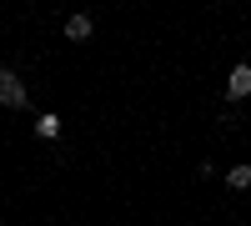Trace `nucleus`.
I'll list each match as a JSON object with an SVG mask.
<instances>
[{"label":"nucleus","mask_w":251,"mask_h":226,"mask_svg":"<svg viewBox=\"0 0 251 226\" xmlns=\"http://www.w3.org/2000/svg\"><path fill=\"white\" fill-rule=\"evenodd\" d=\"M25 80H20L10 66H0V106H25Z\"/></svg>","instance_id":"nucleus-1"},{"label":"nucleus","mask_w":251,"mask_h":226,"mask_svg":"<svg viewBox=\"0 0 251 226\" xmlns=\"http://www.w3.org/2000/svg\"><path fill=\"white\" fill-rule=\"evenodd\" d=\"M226 96H231V100H246L251 96V66H246V60L231 66V75H226Z\"/></svg>","instance_id":"nucleus-2"},{"label":"nucleus","mask_w":251,"mask_h":226,"mask_svg":"<svg viewBox=\"0 0 251 226\" xmlns=\"http://www.w3.org/2000/svg\"><path fill=\"white\" fill-rule=\"evenodd\" d=\"M35 136H40V141H55V136H60V116H55V111H40V116H35Z\"/></svg>","instance_id":"nucleus-3"},{"label":"nucleus","mask_w":251,"mask_h":226,"mask_svg":"<svg viewBox=\"0 0 251 226\" xmlns=\"http://www.w3.org/2000/svg\"><path fill=\"white\" fill-rule=\"evenodd\" d=\"M91 30H96L91 15H71V20H66V40H91Z\"/></svg>","instance_id":"nucleus-4"},{"label":"nucleus","mask_w":251,"mask_h":226,"mask_svg":"<svg viewBox=\"0 0 251 226\" xmlns=\"http://www.w3.org/2000/svg\"><path fill=\"white\" fill-rule=\"evenodd\" d=\"M226 186H231V191H246V186H251V166H246V161L226 171Z\"/></svg>","instance_id":"nucleus-5"}]
</instances>
